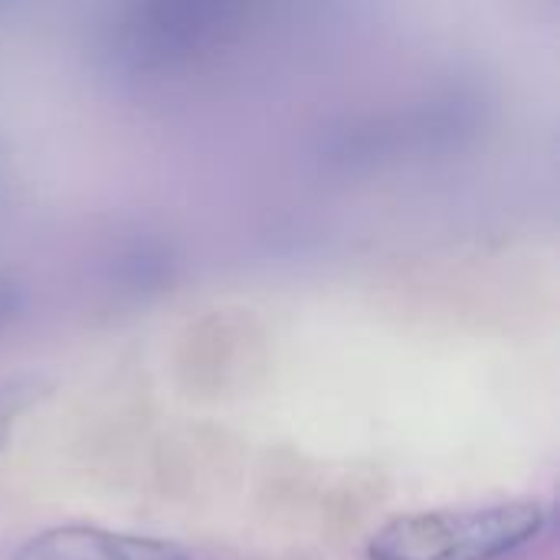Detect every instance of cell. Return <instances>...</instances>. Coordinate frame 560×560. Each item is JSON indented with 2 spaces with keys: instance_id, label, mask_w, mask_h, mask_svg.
Instances as JSON below:
<instances>
[{
  "instance_id": "3957f363",
  "label": "cell",
  "mask_w": 560,
  "mask_h": 560,
  "mask_svg": "<svg viewBox=\"0 0 560 560\" xmlns=\"http://www.w3.org/2000/svg\"><path fill=\"white\" fill-rule=\"evenodd\" d=\"M39 400V384L33 381H10L0 387V450L10 440L13 423Z\"/></svg>"
},
{
  "instance_id": "6da1fadb",
  "label": "cell",
  "mask_w": 560,
  "mask_h": 560,
  "mask_svg": "<svg viewBox=\"0 0 560 560\" xmlns=\"http://www.w3.org/2000/svg\"><path fill=\"white\" fill-rule=\"evenodd\" d=\"M548 528V505L505 499L469 509H433L387 522L368 545V560H499Z\"/></svg>"
},
{
  "instance_id": "7a4b0ae2",
  "label": "cell",
  "mask_w": 560,
  "mask_h": 560,
  "mask_svg": "<svg viewBox=\"0 0 560 560\" xmlns=\"http://www.w3.org/2000/svg\"><path fill=\"white\" fill-rule=\"evenodd\" d=\"M16 560H187L180 548L154 538L112 535L89 525L49 528L23 545Z\"/></svg>"
}]
</instances>
